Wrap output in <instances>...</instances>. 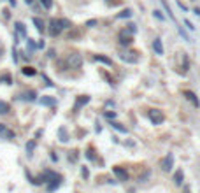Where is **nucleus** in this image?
Segmentation results:
<instances>
[{"mask_svg":"<svg viewBox=\"0 0 200 193\" xmlns=\"http://www.w3.org/2000/svg\"><path fill=\"white\" fill-rule=\"evenodd\" d=\"M21 72H23L25 76H35V74H37V70H35L33 67H23V69H21Z\"/></svg>","mask_w":200,"mask_h":193,"instance_id":"nucleus-21","label":"nucleus"},{"mask_svg":"<svg viewBox=\"0 0 200 193\" xmlns=\"http://www.w3.org/2000/svg\"><path fill=\"white\" fill-rule=\"evenodd\" d=\"M184 97H186V98H188V100H190L191 104L195 105V107H198V105H200L198 98H197V95H195L193 92H184Z\"/></svg>","mask_w":200,"mask_h":193,"instance_id":"nucleus-11","label":"nucleus"},{"mask_svg":"<svg viewBox=\"0 0 200 193\" xmlns=\"http://www.w3.org/2000/svg\"><path fill=\"white\" fill-rule=\"evenodd\" d=\"M90 102V97L88 95H81V97H77V100H76V105H74V109L77 111V109H81L83 105H86Z\"/></svg>","mask_w":200,"mask_h":193,"instance_id":"nucleus-9","label":"nucleus"},{"mask_svg":"<svg viewBox=\"0 0 200 193\" xmlns=\"http://www.w3.org/2000/svg\"><path fill=\"white\" fill-rule=\"evenodd\" d=\"M48 56H51V58H55V51L49 49V53H48Z\"/></svg>","mask_w":200,"mask_h":193,"instance_id":"nucleus-38","label":"nucleus"},{"mask_svg":"<svg viewBox=\"0 0 200 193\" xmlns=\"http://www.w3.org/2000/svg\"><path fill=\"white\" fill-rule=\"evenodd\" d=\"M120 58L128 63H137L139 61V56H135V53H120Z\"/></svg>","mask_w":200,"mask_h":193,"instance_id":"nucleus-7","label":"nucleus"},{"mask_svg":"<svg viewBox=\"0 0 200 193\" xmlns=\"http://www.w3.org/2000/svg\"><path fill=\"white\" fill-rule=\"evenodd\" d=\"M4 51H5V49H4V44L0 42V58H2V54H4Z\"/></svg>","mask_w":200,"mask_h":193,"instance_id":"nucleus-36","label":"nucleus"},{"mask_svg":"<svg viewBox=\"0 0 200 193\" xmlns=\"http://www.w3.org/2000/svg\"><path fill=\"white\" fill-rule=\"evenodd\" d=\"M25 2H27V4H32V2H33V0H25Z\"/></svg>","mask_w":200,"mask_h":193,"instance_id":"nucleus-42","label":"nucleus"},{"mask_svg":"<svg viewBox=\"0 0 200 193\" xmlns=\"http://www.w3.org/2000/svg\"><path fill=\"white\" fill-rule=\"evenodd\" d=\"M95 60H98V61H102V63H105V65H112V60L111 58H107V56H104V54H95Z\"/></svg>","mask_w":200,"mask_h":193,"instance_id":"nucleus-19","label":"nucleus"},{"mask_svg":"<svg viewBox=\"0 0 200 193\" xmlns=\"http://www.w3.org/2000/svg\"><path fill=\"white\" fill-rule=\"evenodd\" d=\"M184 193H190V188H188V186H184Z\"/></svg>","mask_w":200,"mask_h":193,"instance_id":"nucleus-39","label":"nucleus"},{"mask_svg":"<svg viewBox=\"0 0 200 193\" xmlns=\"http://www.w3.org/2000/svg\"><path fill=\"white\" fill-rule=\"evenodd\" d=\"M86 156H88V158H95V154H93V149H88V153H86Z\"/></svg>","mask_w":200,"mask_h":193,"instance_id":"nucleus-33","label":"nucleus"},{"mask_svg":"<svg viewBox=\"0 0 200 193\" xmlns=\"http://www.w3.org/2000/svg\"><path fill=\"white\" fill-rule=\"evenodd\" d=\"M112 172H114V176H116L120 181H128V172H127L123 167H114Z\"/></svg>","mask_w":200,"mask_h":193,"instance_id":"nucleus-6","label":"nucleus"},{"mask_svg":"<svg viewBox=\"0 0 200 193\" xmlns=\"http://www.w3.org/2000/svg\"><path fill=\"white\" fill-rule=\"evenodd\" d=\"M148 118H149V121L153 123V125H161V121L165 120V118H163V112H161L160 109H149V111H148Z\"/></svg>","mask_w":200,"mask_h":193,"instance_id":"nucleus-1","label":"nucleus"},{"mask_svg":"<svg viewBox=\"0 0 200 193\" xmlns=\"http://www.w3.org/2000/svg\"><path fill=\"white\" fill-rule=\"evenodd\" d=\"M14 26H16V32H18V35H21V37H27V28H25V25H23L21 21H18Z\"/></svg>","mask_w":200,"mask_h":193,"instance_id":"nucleus-17","label":"nucleus"},{"mask_svg":"<svg viewBox=\"0 0 200 193\" xmlns=\"http://www.w3.org/2000/svg\"><path fill=\"white\" fill-rule=\"evenodd\" d=\"M67 65L70 69H81L83 67V56L79 53H72L69 56V60H67Z\"/></svg>","mask_w":200,"mask_h":193,"instance_id":"nucleus-2","label":"nucleus"},{"mask_svg":"<svg viewBox=\"0 0 200 193\" xmlns=\"http://www.w3.org/2000/svg\"><path fill=\"white\" fill-rule=\"evenodd\" d=\"M58 23H60V28H61V30H69L70 26H72V23H70L69 20H58Z\"/></svg>","mask_w":200,"mask_h":193,"instance_id":"nucleus-22","label":"nucleus"},{"mask_svg":"<svg viewBox=\"0 0 200 193\" xmlns=\"http://www.w3.org/2000/svg\"><path fill=\"white\" fill-rule=\"evenodd\" d=\"M40 4H42L44 9H51L53 7V0H40Z\"/></svg>","mask_w":200,"mask_h":193,"instance_id":"nucleus-27","label":"nucleus"},{"mask_svg":"<svg viewBox=\"0 0 200 193\" xmlns=\"http://www.w3.org/2000/svg\"><path fill=\"white\" fill-rule=\"evenodd\" d=\"M33 148H35V141H30V142L27 144V153H28V156H32V151H33Z\"/></svg>","mask_w":200,"mask_h":193,"instance_id":"nucleus-26","label":"nucleus"},{"mask_svg":"<svg viewBox=\"0 0 200 193\" xmlns=\"http://www.w3.org/2000/svg\"><path fill=\"white\" fill-rule=\"evenodd\" d=\"M130 16H132L130 9H123L121 12H118V18H130Z\"/></svg>","mask_w":200,"mask_h":193,"instance_id":"nucleus-25","label":"nucleus"},{"mask_svg":"<svg viewBox=\"0 0 200 193\" xmlns=\"http://www.w3.org/2000/svg\"><path fill=\"white\" fill-rule=\"evenodd\" d=\"M195 14H197V16H200V9H195Z\"/></svg>","mask_w":200,"mask_h":193,"instance_id":"nucleus-40","label":"nucleus"},{"mask_svg":"<svg viewBox=\"0 0 200 193\" xmlns=\"http://www.w3.org/2000/svg\"><path fill=\"white\" fill-rule=\"evenodd\" d=\"M153 16H155L156 20H165V16H163V12H160V11H153Z\"/></svg>","mask_w":200,"mask_h":193,"instance_id":"nucleus-29","label":"nucleus"},{"mask_svg":"<svg viewBox=\"0 0 200 193\" xmlns=\"http://www.w3.org/2000/svg\"><path fill=\"white\" fill-rule=\"evenodd\" d=\"M184 25H186V26H188L190 30H195V26H193V23H191L190 20H184Z\"/></svg>","mask_w":200,"mask_h":193,"instance_id":"nucleus-32","label":"nucleus"},{"mask_svg":"<svg viewBox=\"0 0 200 193\" xmlns=\"http://www.w3.org/2000/svg\"><path fill=\"white\" fill-rule=\"evenodd\" d=\"M35 97H37V93L33 92V90H32V92H27V93H23V95H20V98L21 100H35Z\"/></svg>","mask_w":200,"mask_h":193,"instance_id":"nucleus-16","label":"nucleus"},{"mask_svg":"<svg viewBox=\"0 0 200 193\" xmlns=\"http://www.w3.org/2000/svg\"><path fill=\"white\" fill-rule=\"evenodd\" d=\"M111 125H112V128H116V130H120L121 133H127V132H128V130H127V128H125L123 125H120V123H114V121H112V123H111Z\"/></svg>","mask_w":200,"mask_h":193,"instance_id":"nucleus-24","label":"nucleus"},{"mask_svg":"<svg viewBox=\"0 0 200 193\" xmlns=\"http://www.w3.org/2000/svg\"><path fill=\"white\" fill-rule=\"evenodd\" d=\"M125 32H127V33H130V35H132V33H135V32H137V26H135V23H133V25L130 23V25H128V28H125Z\"/></svg>","mask_w":200,"mask_h":193,"instance_id":"nucleus-28","label":"nucleus"},{"mask_svg":"<svg viewBox=\"0 0 200 193\" xmlns=\"http://www.w3.org/2000/svg\"><path fill=\"white\" fill-rule=\"evenodd\" d=\"M93 25H97V21L95 20H90L88 23H86V26H93Z\"/></svg>","mask_w":200,"mask_h":193,"instance_id":"nucleus-35","label":"nucleus"},{"mask_svg":"<svg viewBox=\"0 0 200 193\" xmlns=\"http://www.w3.org/2000/svg\"><path fill=\"white\" fill-rule=\"evenodd\" d=\"M153 49H155L156 54H163V44H161L160 39H155V41H153Z\"/></svg>","mask_w":200,"mask_h":193,"instance_id":"nucleus-13","label":"nucleus"},{"mask_svg":"<svg viewBox=\"0 0 200 193\" xmlns=\"http://www.w3.org/2000/svg\"><path fill=\"white\" fill-rule=\"evenodd\" d=\"M0 137H4V139H14V132L9 130L5 125L0 123Z\"/></svg>","mask_w":200,"mask_h":193,"instance_id":"nucleus-8","label":"nucleus"},{"mask_svg":"<svg viewBox=\"0 0 200 193\" xmlns=\"http://www.w3.org/2000/svg\"><path fill=\"white\" fill-rule=\"evenodd\" d=\"M172 167H174V156H172V154L169 153V154H167V156L161 160V169H163L165 172H169Z\"/></svg>","mask_w":200,"mask_h":193,"instance_id":"nucleus-5","label":"nucleus"},{"mask_svg":"<svg viewBox=\"0 0 200 193\" xmlns=\"http://www.w3.org/2000/svg\"><path fill=\"white\" fill-rule=\"evenodd\" d=\"M33 25H35V28H37V30L40 32V33H42V32L46 30V25H44V21L40 20V18H33Z\"/></svg>","mask_w":200,"mask_h":193,"instance_id":"nucleus-15","label":"nucleus"},{"mask_svg":"<svg viewBox=\"0 0 200 193\" xmlns=\"http://www.w3.org/2000/svg\"><path fill=\"white\" fill-rule=\"evenodd\" d=\"M58 137H60V142H67V141H69V132H67V128L61 126L60 130H58Z\"/></svg>","mask_w":200,"mask_h":193,"instance_id":"nucleus-18","label":"nucleus"},{"mask_svg":"<svg viewBox=\"0 0 200 193\" xmlns=\"http://www.w3.org/2000/svg\"><path fill=\"white\" fill-rule=\"evenodd\" d=\"M4 16H5V18H9L11 14H9V9H4Z\"/></svg>","mask_w":200,"mask_h":193,"instance_id":"nucleus-37","label":"nucleus"},{"mask_svg":"<svg viewBox=\"0 0 200 193\" xmlns=\"http://www.w3.org/2000/svg\"><path fill=\"white\" fill-rule=\"evenodd\" d=\"M11 2V5H16V0H9Z\"/></svg>","mask_w":200,"mask_h":193,"instance_id":"nucleus-41","label":"nucleus"},{"mask_svg":"<svg viewBox=\"0 0 200 193\" xmlns=\"http://www.w3.org/2000/svg\"><path fill=\"white\" fill-rule=\"evenodd\" d=\"M160 2H161V7H163V11L167 12V16H169V18H170L172 21H174V23H177V21H176V16L172 14V11H170L169 4H167V0H160Z\"/></svg>","mask_w":200,"mask_h":193,"instance_id":"nucleus-12","label":"nucleus"},{"mask_svg":"<svg viewBox=\"0 0 200 193\" xmlns=\"http://www.w3.org/2000/svg\"><path fill=\"white\" fill-rule=\"evenodd\" d=\"M39 102L42 104V105H51V107H53V105H56V100H55L53 97H40Z\"/></svg>","mask_w":200,"mask_h":193,"instance_id":"nucleus-14","label":"nucleus"},{"mask_svg":"<svg viewBox=\"0 0 200 193\" xmlns=\"http://www.w3.org/2000/svg\"><path fill=\"white\" fill-rule=\"evenodd\" d=\"M104 116H105V118H111V120H112V118L116 116V112H109V111H104Z\"/></svg>","mask_w":200,"mask_h":193,"instance_id":"nucleus-31","label":"nucleus"},{"mask_svg":"<svg viewBox=\"0 0 200 193\" xmlns=\"http://www.w3.org/2000/svg\"><path fill=\"white\" fill-rule=\"evenodd\" d=\"M0 82H4V84H11V82H12V77H11V74H4V76L0 77Z\"/></svg>","mask_w":200,"mask_h":193,"instance_id":"nucleus-23","label":"nucleus"},{"mask_svg":"<svg viewBox=\"0 0 200 193\" xmlns=\"http://www.w3.org/2000/svg\"><path fill=\"white\" fill-rule=\"evenodd\" d=\"M11 111V105L7 104V102L0 100V114H7V112Z\"/></svg>","mask_w":200,"mask_h":193,"instance_id":"nucleus-20","label":"nucleus"},{"mask_svg":"<svg viewBox=\"0 0 200 193\" xmlns=\"http://www.w3.org/2000/svg\"><path fill=\"white\" fill-rule=\"evenodd\" d=\"M27 44H28V49H30V51H33L35 48H37V46H35V42L32 41V39H27Z\"/></svg>","mask_w":200,"mask_h":193,"instance_id":"nucleus-30","label":"nucleus"},{"mask_svg":"<svg viewBox=\"0 0 200 193\" xmlns=\"http://www.w3.org/2000/svg\"><path fill=\"white\" fill-rule=\"evenodd\" d=\"M132 41H133V37H132L130 33H127L125 30H121L120 37H118V42H120V46H130Z\"/></svg>","mask_w":200,"mask_h":193,"instance_id":"nucleus-4","label":"nucleus"},{"mask_svg":"<svg viewBox=\"0 0 200 193\" xmlns=\"http://www.w3.org/2000/svg\"><path fill=\"white\" fill-rule=\"evenodd\" d=\"M48 32H49V35L51 37H56V35H60V32H61V28H60V23H58V20H49V28H48Z\"/></svg>","mask_w":200,"mask_h":193,"instance_id":"nucleus-3","label":"nucleus"},{"mask_svg":"<svg viewBox=\"0 0 200 193\" xmlns=\"http://www.w3.org/2000/svg\"><path fill=\"white\" fill-rule=\"evenodd\" d=\"M183 181H184V172H183L181 169H177L176 174H174V183H176V186H181Z\"/></svg>","mask_w":200,"mask_h":193,"instance_id":"nucleus-10","label":"nucleus"},{"mask_svg":"<svg viewBox=\"0 0 200 193\" xmlns=\"http://www.w3.org/2000/svg\"><path fill=\"white\" fill-rule=\"evenodd\" d=\"M176 2H177V5H179V7H181V9H183V11H186V5H184L183 2H179V0H176Z\"/></svg>","mask_w":200,"mask_h":193,"instance_id":"nucleus-34","label":"nucleus"}]
</instances>
